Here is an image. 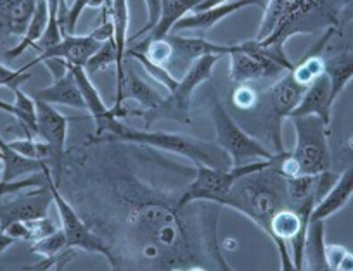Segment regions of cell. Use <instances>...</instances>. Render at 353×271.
I'll use <instances>...</instances> for the list:
<instances>
[{
	"instance_id": "obj_23",
	"label": "cell",
	"mask_w": 353,
	"mask_h": 271,
	"mask_svg": "<svg viewBox=\"0 0 353 271\" xmlns=\"http://www.w3.org/2000/svg\"><path fill=\"white\" fill-rule=\"evenodd\" d=\"M303 270L325 271V239H324V219H310L307 228L303 249Z\"/></svg>"
},
{
	"instance_id": "obj_22",
	"label": "cell",
	"mask_w": 353,
	"mask_h": 271,
	"mask_svg": "<svg viewBox=\"0 0 353 271\" xmlns=\"http://www.w3.org/2000/svg\"><path fill=\"white\" fill-rule=\"evenodd\" d=\"M0 159H2V182H12L33 173H52L46 161L30 159L16 152L4 138L0 137Z\"/></svg>"
},
{
	"instance_id": "obj_19",
	"label": "cell",
	"mask_w": 353,
	"mask_h": 271,
	"mask_svg": "<svg viewBox=\"0 0 353 271\" xmlns=\"http://www.w3.org/2000/svg\"><path fill=\"white\" fill-rule=\"evenodd\" d=\"M353 194V169L346 168L341 175L338 176L336 184L325 192L324 197L314 206L310 219H325L334 213L341 211Z\"/></svg>"
},
{
	"instance_id": "obj_26",
	"label": "cell",
	"mask_w": 353,
	"mask_h": 271,
	"mask_svg": "<svg viewBox=\"0 0 353 271\" xmlns=\"http://www.w3.org/2000/svg\"><path fill=\"white\" fill-rule=\"evenodd\" d=\"M125 81H127V92L130 99H134L135 102L141 104L145 111H152L159 106V104L165 100V97L159 92H156L154 88L149 83H145L137 73L134 71H128L125 74Z\"/></svg>"
},
{
	"instance_id": "obj_31",
	"label": "cell",
	"mask_w": 353,
	"mask_h": 271,
	"mask_svg": "<svg viewBox=\"0 0 353 271\" xmlns=\"http://www.w3.org/2000/svg\"><path fill=\"white\" fill-rule=\"evenodd\" d=\"M87 8H111V0H74L73 6L68 9L66 16H64L63 25H61V33H64V35H73L78 19H80V16L83 14V11Z\"/></svg>"
},
{
	"instance_id": "obj_1",
	"label": "cell",
	"mask_w": 353,
	"mask_h": 271,
	"mask_svg": "<svg viewBox=\"0 0 353 271\" xmlns=\"http://www.w3.org/2000/svg\"><path fill=\"white\" fill-rule=\"evenodd\" d=\"M222 206L243 213L263 230L265 235H269V225L274 215L281 209L291 208L286 178L274 168V155L267 168L237 178Z\"/></svg>"
},
{
	"instance_id": "obj_32",
	"label": "cell",
	"mask_w": 353,
	"mask_h": 271,
	"mask_svg": "<svg viewBox=\"0 0 353 271\" xmlns=\"http://www.w3.org/2000/svg\"><path fill=\"white\" fill-rule=\"evenodd\" d=\"M118 54H117V43L114 39L106 40L99 45V49L92 54V57L87 61L83 69L87 73H96V71H104L110 67L111 64H117Z\"/></svg>"
},
{
	"instance_id": "obj_10",
	"label": "cell",
	"mask_w": 353,
	"mask_h": 271,
	"mask_svg": "<svg viewBox=\"0 0 353 271\" xmlns=\"http://www.w3.org/2000/svg\"><path fill=\"white\" fill-rule=\"evenodd\" d=\"M236 175L230 169L212 168V166L196 164V176L185 187L184 194L179 199V204L184 208L191 202H215L222 206L223 199L229 194L230 187L236 182Z\"/></svg>"
},
{
	"instance_id": "obj_20",
	"label": "cell",
	"mask_w": 353,
	"mask_h": 271,
	"mask_svg": "<svg viewBox=\"0 0 353 271\" xmlns=\"http://www.w3.org/2000/svg\"><path fill=\"white\" fill-rule=\"evenodd\" d=\"M37 0H0V33L23 36L35 12Z\"/></svg>"
},
{
	"instance_id": "obj_29",
	"label": "cell",
	"mask_w": 353,
	"mask_h": 271,
	"mask_svg": "<svg viewBox=\"0 0 353 271\" xmlns=\"http://www.w3.org/2000/svg\"><path fill=\"white\" fill-rule=\"evenodd\" d=\"M47 6H49V23H47L46 33L42 35V39L39 40L37 47L39 49L47 50L50 47H54L56 43L61 42L63 39V33H61V8H64V0H47Z\"/></svg>"
},
{
	"instance_id": "obj_39",
	"label": "cell",
	"mask_w": 353,
	"mask_h": 271,
	"mask_svg": "<svg viewBox=\"0 0 353 271\" xmlns=\"http://www.w3.org/2000/svg\"><path fill=\"white\" fill-rule=\"evenodd\" d=\"M232 100H234V106H236L237 109L248 111V109H251V107H254L258 97H256V94H254L253 88H250L248 85L241 83L239 87L234 90Z\"/></svg>"
},
{
	"instance_id": "obj_25",
	"label": "cell",
	"mask_w": 353,
	"mask_h": 271,
	"mask_svg": "<svg viewBox=\"0 0 353 271\" xmlns=\"http://www.w3.org/2000/svg\"><path fill=\"white\" fill-rule=\"evenodd\" d=\"M47 23H49V6H47V0H37L35 12H33L28 30H26V33L23 35L21 42L6 52V57H8V59H16V57L21 56L28 47L37 45L39 40L42 39L43 33H46Z\"/></svg>"
},
{
	"instance_id": "obj_42",
	"label": "cell",
	"mask_w": 353,
	"mask_h": 271,
	"mask_svg": "<svg viewBox=\"0 0 353 271\" xmlns=\"http://www.w3.org/2000/svg\"><path fill=\"white\" fill-rule=\"evenodd\" d=\"M0 45H2V35H0Z\"/></svg>"
},
{
	"instance_id": "obj_11",
	"label": "cell",
	"mask_w": 353,
	"mask_h": 271,
	"mask_svg": "<svg viewBox=\"0 0 353 271\" xmlns=\"http://www.w3.org/2000/svg\"><path fill=\"white\" fill-rule=\"evenodd\" d=\"M52 202L54 199L49 182L46 185H40V187L18 192L9 201H2L0 202V232H4L14 221L43 218L49 213Z\"/></svg>"
},
{
	"instance_id": "obj_35",
	"label": "cell",
	"mask_w": 353,
	"mask_h": 271,
	"mask_svg": "<svg viewBox=\"0 0 353 271\" xmlns=\"http://www.w3.org/2000/svg\"><path fill=\"white\" fill-rule=\"evenodd\" d=\"M325 263L327 270L331 271H352L353 270V256L346 247L343 246H327L325 243Z\"/></svg>"
},
{
	"instance_id": "obj_41",
	"label": "cell",
	"mask_w": 353,
	"mask_h": 271,
	"mask_svg": "<svg viewBox=\"0 0 353 271\" xmlns=\"http://www.w3.org/2000/svg\"><path fill=\"white\" fill-rule=\"evenodd\" d=\"M2 168H4V166H2V159H0V169H2Z\"/></svg>"
},
{
	"instance_id": "obj_40",
	"label": "cell",
	"mask_w": 353,
	"mask_h": 271,
	"mask_svg": "<svg viewBox=\"0 0 353 271\" xmlns=\"http://www.w3.org/2000/svg\"><path fill=\"white\" fill-rule=\"evenodd\" d=\"M12 243H16L14 237H11L9 233H6V232H0V254L6 252V250H8Z\"/></svg>"
},
{
	"instance_id": "obj_18",
	"label": "cell",
	"mask_w": 353,
	"mask_h": 271,
	"mask_svg": "<svg viewBox=\"0 0 353 271\" xmlns=\"http://www.w3.org/2000/svg\"><path fill=\"white\" fill-rule=\"evenodd\" d=\"M267 2L269 0H227L223 4L215 6L212 9H206V11L192 12L191 16H184L181 21H176V25L173 28L176 32H182V30H212L216 23H220L227 16L234 14V12L241 11V9L250 8V6H256V8L265 9L267 8Z\"/></svg>"
},
{
	"instance_id": "obj_9",
	"label": "cell",
	"mask_w": 353,
	"mask_h": 271,
	"mask_svg": "<svg viewBox=\"0 0 353 271\" xmlns=\"http://www.w3.org/2000/svg\"><path fill=\"white\" fill-rule=\"evenodd\" d=\"M303 85L298 83L291 74V69L265 92V106H267V120H269V135L276 152H283L281 140V124L283 120L290 118L291 111L298 106L305 92Z\"/></svg>"
},
{
	"instance_id": "obj_34",
	"label": "cell",
	"mask_w": 353,
	"mask_h": 271,
	"mask_svg": "<svg viewBox=\"0 0 353 271\" xmlns=\"http://www.w3.org/2000/svg\"><path fill=\"white\" fill-rule=\"evenodd\" d=\"M64 249H66V237H64L63 230H56L43 239L35 240L32 246V252L42 257H52Z\"/></svg>"
},
{
	"instance_id": "obj_5",
	"label": "cell",
	"mask_w": 353,
	"mask_h": 271,
	"mask_svg": "<svg viewBox=\"0 0 353 271\" xmlns=\"http://www.w3.org/2000/svg\"><path fill=\"white\" fill-rule=\"evenodd\" d=\"M220 54H208V56L199 57L198 61L188 67L182 78L179 80L176 87L170 92V97H166L156 109L145 111L142 116H145L148 123L156 120L158 116L173 118L181 123H191V102L192 94L201 83L208 81L213 74V67L222 59Z\"/></svg>"
},
{
	"instance_id": "obj_24",
	"label": "cell",
	"mask_w": 353,
	"mask_h": 271,
	"mask_svg": "<svg viewBox=\"0 0 353 271\" xmlns=\"http://www.w3.org/2000/svg\"><path fill=\"white\" fill-rule=\"evenodd\" d=\"M201 0H161V16L154 30L149 32V40H159L170 35L176 21H181L188 12L194 11Z\"/></svg>"
},
{
	"instance_id": "obj_15",
	"label": "cell",
	"mask_w": 353,
	"mask_h": 271,
	"mask_svg": "<svg viewBox=\"0 0 353 271\" xmlns=\"http://www.w3.org/2000/svg\"><path fill=\"white\" fill-rule=\"evenodd\" d=\"M332 104H334V97H332V87L331 80H329L327 73H322L305 88L301 100L298 106L291 111L290 118L293 116H307V114H314L324 121L327 127H331V113Z\"/></svg>"
},
{
	"instance_id": "obj_38",
	"label": "cell",
	"mask_w": 353,
	"mask_h": 271,
	"mask_svg": "<svg viewBox=\"0 0 353 271\" xmlns=\"http://www.w3.org/2000/svg\"><path fill=\"white\" fill-rule=\"evenodd\" d=\"M145 8H148V21L142 26V30H139V32L132 36L130 42H135L139 36H144L145 33L154 30L156 25H158L159 16H161V0H145Z\"/></svg>"
},
{
	"instance_id": "obj_37",
	"label": "cell",
	"mask_w": 353,
	"mask_h": 271,
	"mask_svg": "<svg viewBox=\"0 0 353 271\" xmlns=\"http://www.w3.org/2000/svg\"><path fill=\"white\" fill-rule=\"evenodd\" d=\"M23 223H25V226L28 228L30 242H35V240L43 239V237L50 235V233H54L57 230L56 225H54L47 216H43V218H37V219H28V221H23Z\"/></svg>"
},
{
	"instance_id": "obj_3",
	"label": "cell",
	"mask_w": 353,
	"mask_h": 271,
	"mask_svg": "<svg viewBox=\"0 0 353 271\" xmlns=\"http://www.w3.org/2000/svg\"><path fill=\"white\" fill-rule=\"evenodd\" d=\"M108 137H113L120 142L142 145V147L159 149V151L181 154L184 158L191 159L194 164L212 166V168L230 169L232 162L230 158L219 147V145L206 144V142L196 140V138L185 137L179 133H165V131H144L128 128L121 124L120 121L111 124L108 130Z\"/></svg>"
},
{
	"instance_id": "obj_16",
	"label": "cell",
	"mask_w": 353,
	"mask_h": 271,
	"mask_svg": "<svg viewBox=\"0 0 353 271\" xmlns=\"http://www.w3.org/2000/svg\"><path fill=\"white\" fill-rule=\"evenodd\" d=\"M71 73L74 74L78 81V87L81 90V96H83L85 100V109L90 113V116L94 118V123H96V135H94V140L101 138L103 135L108 133V130L111 128V124L117 123L120 118L117 116V113L113 111V107H108L106 104L101 99V94L97 92V88L94 87V83L88 78V73L83 69V67L78 66H70ZM90 140V142H94Z\"/></svg>"
},
{
	"instance_id": "obj_8",
	"label": "cell",
	"mask_w": 353,
	"mask_h": 271,
	"mask_svg": "<svg viewBox=\"0 0 353 271\" xmlns=\"http://www.w3.org/2000/svg\"><path fill=\"white\" fill-rule=\"evenodd\" d=\"M229 57L230 80L236 83L269 80V78H276L283 74V71H286L265 52L258 40L236 43L232 45V52L229 54Z\"/></svg>"
},
{
	"instance_id": "obj_14",
	"label": "cell",
	"mask_w": 353,
	"mask_h": 271,
	"mask_svg": "<svg viewBox=\"0 0 353 271\" xmlns=\"http://www.w3.org/2000/svg\"><path fill=\"white\" fill-rule=\"evenodd\" d=\"M111 19L114 25V43H117V100H114L113 111L118 118L128 116V111L123 107L125 100V54H127L128 43V23H130V12H128V0H111Z\"/></svg>"
},
{
	"instance_id": "obj_4",
	"label": "cell",
	"mask_w": 353,
	"mask_h": 271,
	"mask_svg": "<svg viewBox=\"0 0 353 271\" xmlns=\"http://www.w3.org/2000/svg\"><path fill=\"white\" fill-rule=\"evenodd\" d=\"M291 121L296 131V145L290 154L298 162L300 175H319L331 169V151L327 142L331 127L314 114L293 116Z\"/></svg>"
},
{
	"instance_id": "obj_33",
	"label": "cell",
	"mask_w": 353,
	"mask_h": 271,
	"mask_svg": "<svg viewBox=\"0 0 353 271\" xmlns=\"http://www.w3.org/2000/svg\"><path fill=\"white\" fill-rule=\"evenodd\" d=\"M125 56H130V57H134V59H137L139 63L144 66V69L148 71V73L151 74V76L154 78L158 83H161L163 87L168 90V92H172L173 88L176 87V83H179V80H176L175 76H172V74L168 73V69H166L165 66H158V64L151 63V61L145 59V57L142 56L141 52H135V50L127 49V54H125Z\"/></svg>"
},
{
	"instance_id": "obj_12",
	"label": "cell",
	"mask_w": 353,
	"mask_h": 271,
	"mask_svg": "<svg viewBox=\"0 0 353 271\" xmlns=\"http://www.w3.org/2000/svg\"><path fill=\"white\" fill-rule=\"evenodd\" d=\"M37 104V130H39L40 140L47 142L52 147L54 158L50 169H56V180L54 184L61 185V171H63V158L66 152L68 140V127L71 120L61 114L59 111L54 109V106L43 102V100L35 99Z\"/></svg>"
},
{
	"instance_id": "obj_13",
	"label": "cell",
	"mask_w": 353,
	"mask_h": 271,
	"mask_svg": "<svg viewBox=\"0 0 353 271\" xmlns=\"http://www.w3.org/2000/svg\"><path fill=\"white\" fill-rule=\"evenodd\" d=\"M165 39L172 45V57L165 67L176 80H179V73L184 74L188 67L199 57L208 56V54L229 56L232 52V45H220V43H213L203 39H182L176 35H166Z\"/></svg>"
},
{
	"instance_id": "obj_17",
	"label": "cell",
	"mask_w": 353,
	"mask_h": 271,
	"mask_svg": "<svg viewBox=\"0 0 353 271\" xmlns=\"http://www.w3.org/2000/svg\"><path fill=\"white\" fill-rule=\"evenodd\" d=\"M99 45L101 43L97 42V40H94L90 35H64V39H61L59 43H56V45L50 47V49L43 50L42 56H39L35 61L26 64V66L23 67V71H28L30 67L42 63L43 59H49V57H57V59L66 61L70 66L85 67L87 61L92 57V54L96 52L97 49H99Z\"/></svg>"
},
{
	"instance_id": "obj_7",
	"label": "cell",
	"mask_w": 353,
	"mask_h": 271,
	"mask_svg": "<svg viewBox=\"0 0 353 271\" xmlns=\"http://www.w3.org/2000/svg\"><path fill=\"white\" fill-rule=\"evenodd\" d=\"M49 187L52 192L54 204H56L57 213L61 216V223H63V232L66 237V247L74 250H85V252L92 254H101L108 259V263L113 266V252L108 247V243L104 242L101 237H97L96 232L90 230V226L81 219V216L74 211L73 206L63 197V194L59 192V187L54 184V178L49 180Z\"/></svg>"
},
{
	"instance_id": "obj_6",
	"label": "cell",
	"mask_w": 353,
	"mask_h": 271,
	"mask_svg": "<svg viewBox=\"0 0 353 271\" xmlns=\"http://www.w3.org/2000/svg\"><path fill=\"white\" fill-rule=\"evenodd\" d=\"M213 123L216 130V145L230 158L232 166H243L248 162L263 161L272 158V152L260 144L256 138L243 130L225 111V107L213 99Z\"/></svg>"
},
{
	"instance_id": "obj_21",
	"label": "cell",
	"mask_w": 353,
	"mask_h": 271,
	"mask_svg": "<svg viewBox=\"0 0 353 271\" xmlns=\"http://www.w3.org/2000/svg\"><path fill=\"white\" fill-rule=\"evenodd\" d=\"M35 99L43 100V102L50 104H59V106H70L74 109H85V100L81 96V90L78 87V81L71 69L64 74L59 80H54L50 87L42 88L35 94Z\"/></svg>"
},
{
	"instance_id": "obj_27",
	"label": "cell",
	"mask_w": 353,
	"mask_h": 271,
	"mask_svg": "<svg viewBox=\"0 0 353 271\" xmlns=\"http://www.w3.org/2000/svg\"><path fill=\"white\" fill-rule=\"evenodd\" d=\"M325 73H327L329 80H331L332 87V97L339 96L343 92V88L346 87L350 80H352V54L341 52L338 56H332V59L325 61Z\"/></svg>"
},
{
	"instance_id": "obj_2",
	"label": "cell",
	"mask_w": 353,
	"mask_h": 271,
	"mask_svg": "<svg viewBox=\"0 0 353 271\" xmlns=\"http://www.w3.org/2000/svg\"><path fill=\"white\" fill-rule=\"evenodd\" d=\"M339 0H269L256 40L261 45L283 47L290 36L307 32L310 19L321 14L336 26Z\"/></svg>"
},
{
	"instance_id": "obj_28",
	"label": "cell",
	"mask_w": 353,
	"mask_h": 271,
	"mask_svg": "<svg viewBox=\"0 0 353 271\" xmlns=\"http://www.w3.org/2000/svg\"><path fill=\"white\" fill-rule=\"evenodd\" d=\"M16 97V120L21 123L23 130L26 131L28 138H39V130H37V104L35 99L26 96L21 88L14 90Z\"/></svg>"
},
{
	"instance_id": "obj_30",
	"label": "cell",
	"mask_w": 353,
	"mask_h": 271,
	"mask_svg": "<svg viewBox=\"0 0 353 271\" xmlns=\"http://www.w3.org/2000/svg\"><path fill=\"white\" fill-rule=\"evenodd\" d=\"M16 152L30 159H37V161H52L54 152L47 142L40 140V138H23V140H12L8 142Z\"/></svg>"
},
{
	"instance_id": "obj_36",
	"label": "cell",
	"mask_w": 353,
	"mask_h": 271,
	"mask_svg": "<svg viewBox=\"0 0 353 271\" xmlns=\"http://www.w3.org/2000/svg\"><path fill=\"white\" fill-rule=\"evenodd\" d=\"M30 71L23 69H9L8 66L0 64V87H8L11 92H14L16 88H21L23 83L30 80Z\"/></svg>"
}]
</instances>
